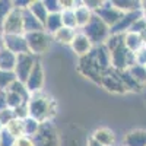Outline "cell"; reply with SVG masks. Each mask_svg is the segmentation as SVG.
Wrapping results in <instances>:
<instances>
[{"label":"cell","mask_w":146,"mask_h":146,"mask_svg":"<svg viewBox=\"0 0 146 146\" xmlns=\"http://www.w3.org/2000/svg\"><path fill=\"white\" fill-rule=\"evenodd\" d=\"M28 107H29V117L40 121L41 124L53 121L58 110L56 100L45 92L32 94L28 100Z\"/></svg>","instance_id":"1"},{"label":"cell","mask_w":146,"mask_h":146,"mask_svg":"<svg viewBox=\"0 0 146 146\" xmlns=\"http://www.w3.org/2000/svg\"><path fill=\"white\" fill-rule=\"evenodd\" d=\"M80 32H83L85 35H86L88 38H89V41H91V42L94 44V47H95V45H102V44H105V41L108 40L110 34H111V28H110L102 19H100L98 16L94 13L92 19L88 22L86 27L82 28Z\"/></svg>","instance_id":"2"},{"label":"cell","mask_w":146,"mask_h":146,"mask_svg":"<svg viewBox=\"0 0 146 146\" xmlns=\"http://www.w3.org/2000/svg\"><path fill=\"white\" fill-rule=\"evenodd\" d=\"M78 70H79V73H82L85 78L91 79L92 82L98 83V85L101 83V79L105 75V72L100 67L98 62H96V58H95L94 48H92V51L89 54L83 56V57H79Z\"/></svg>","instance_id":"3"},{"label":"cell","mask_w":146,"mask_h":146,"mask_svg":"<svg viewBox=\"0 0 146 146\" xmlns=\"http://www.w3.org/2000/svg\"><path fill=\"white\" fill-rule=\"evenodd\" d=\"M25 38L28 42V48L29 53L36 56H42L48 51L51 44V35L45 32V31H40V32H31V34H25Z\"/></svg>","instance_id":"4"},{"label":"cell","mask_w":146,"mask_h":146,"mask_svg":"<svg viewBox=\"0 0 146 146\" xmlns=\"http://www.w3.org/2000/svg\"><path fill=\"white\" fill-rule=\"evenodd\" d=\"M0 32L3 35H23V19H22V9H18L13 6L7 16L5 18Z\"/></svg>","instance_id":"5"},{"label":"cell","mask_w":146,"mask_h":146,"mask_svg":"<svg viewBox=\"0 0 146 146\" xmlns=\"http://www.w3.org/2000/svg\"><path fill=\"white\" fill-rule=\"evenodd\" d=\"M60 135L53 121L42 123L38 133L34 136L35 146H60Z\"/></svg>","instance_id":"6"},{"label":"cell","mask_w":146,"mask_h":146,"mask_svg":"<svg viewBox=\"0 0 146 146\" xmlns=\"http://www.w3.org/2000/svg\"><path fill=\"white\" fill-rule=\"evenodd\" d=\"M110 56H111V67L115 70H126L136 64L135 53L129 51L126 45L117 48L113 53H110Z\"/></svg>","instance_id":"7"},{"label":"cell","mask_w":146,"mask_h":146,"mask_svg":"<svg viewBox=\"0 0 146 146\" xmlns=\"http://www.w3.org/2000/svg\"><path fill=\"white\" fill-rule=\"evenodd\" d=\"M36 62V57L31 53H23V54H18L16 57V66H15V76L19 82L25 83L31 70L34 69V64Z\"/></svg>","instance_id":"8"},{"label":"cell","mask_w":146,"mask_h":146,"mask_svg":"<svg viewBox=\"0 0 146 146\" xmlns=\"http://www.w3.org/2000/svg\"><path fill=\"white\" fill-rule=\"evenodd\" d=\"M44 80H45V73H44V67L42 63L36 58V62L34 64V69L31 70L29 76L25 82V86L29 92V95L32 94H38L42 92V86H44Z\"/></svg>","instance_id":"9"},{"label":"cell","mask_w":146,"mask_h":146,"mask_svg":"<svg viewBox=\"0 0 146 146\" xmlns=\"http://www.w3.org/2000/svg\"><path fill=\"white\" fill-rule=\"evenodd\" d=\"M95 15L98 16L100 19H102L110 28H113L115 23H117L121 18H123L124 13H123V12H120L115 6H113L111 2H104L102 7H101L100 10H96Z\"/></svg>","instance_id":"10"},{"label":"cell","mask_w":146,"mask_h":146,"mask_svg":"<svg viewBox=\"0 0 146 146\" xmlns=\"http://www.w3.org/2000/svg\"><path fill=\"white\" fill-rule=\"evenodd\" d=\"M3 45L6 50L12 51L13 54H23V53H29L28 42L23 35H3Z\"/></svg>","instance_id":"11"},{"label":"cell","mask_w":146,"mask_h":146,"mask_svg":"<svg viewBox=\"0 0 146 146\" xmlns=\"http://www.w3.org/2000/svg\"><path fill=\"white\" fill-rule=\"evenodd\" d=\"M100 85L104 89H107L108 92H113V94H126L127 92V89L124 88V85L121 83V80L115 75V72H114L113 67L110 69L108 72H105V75L102 76Z\"/></svg>","instance_id":"12"},{"label":"cell","mask_w":146,"mask_h":146,"mask_svg":"<svg viewBox=\"0 0 146 146\" xmlns=\"http://www.w3.org/2000/svg\"><path fill=\"white\" fill-rule=\"evenodd\" d=\"M143 18V12L142 10H136V12H129V13H124L123 18H121L115 25L111 28V34H126L130 31V28L133 27L137 19Z\"/></svg>","instance_id":"13"},{"label":"cell","mask_w":146,"mask_h":146,"mask_svg":"<svg viewBox=\"0 0 146 146\" xmlns=\"http://www.w3.org/2000/svg\"><path fill=\"white\" fill-rule=\"evenodd\" d=\"M70 47H72L73 53H75L76 56L83 57V56H86V54H89V53L92 51L94 44L89 41V38H88V36L85 35L83 32H78V34L75 35V38H73Z\"/></svg>","instance_id":"14"},{"label":"cell","mask_w":146,"mask_h":146,"mask_svg":"<svg viewBox=\"0 0 146 146\" xmlns=\"http://www.w3.org/2000/svg\"><path fill=\"white\" fill-rule=\"evenodd\" d=\"M79 127H70L66 135L60 139V146H86V137Z\"/></svg>","instance_id":"15"},{"label":"cell","mask_w":146,"mask_h":146,"mask_svg":"<svg viewBox=\"0 0 146 146\" xmlns=\"http://www.w3.org/2000/svg\"><path fill=\"white\" fill-rule=\"evenodd\" d=\"M91 136L96 142H100L102 146H114L117 143L115 133L111 129H108V127H98V129H95L91 133Z\"/></svg>","instance_id":"16"},{"label":"cell","mask_w":146,"mask_h":146,"mask_svg":"<svg viewBox=\"0 0 146 146\" xmlns=\"http://www.w3.org/2000/svg\"><path fill=\"white\" fill-rule=\"evenodd\" d=\"M22 19H23V32H25V34L45 31L44 29V25L31 13L28 7L27 9H22Z\"/></svg>","instance_id":"17"},{"label":"cell","mask_w":146,"mask_h":146,"mask_svg":"<svg viewBox=\"0 0 146 146\" xmlns=\"http://www.w3.org/2000/svg\"><path fill=\"white\" fill-rule=\"evenodd\" d=\"M75 18H76V23H78V28H83L88 25V22L92 19L94 16V12H91L86 6L83 5V2H75Z\"/></svg>","instance_id":"18"},{"label":"cell","mask_w":146,"mask_h":146,"mask_svg":"<svg viewBox=\"0 0 146 146\" xmlns=\"http://www.w3.org/2000/svg\"><path fill=\"white\" fill-rule=\"evenodd\" d=\"M124 146H146V130L135 129L126 133L123 139Z\"/></svg>","instance_id":"19"},{"label":"cell","mask_w":146,"mask_h":146,"mask_svg":"<svg viewBox=\"0 0 146 146\" xmlns=\"http://www.w3.org/2000/svg\"><path fill=\"white\" fill-rule=\"evenodd\" d=\"M114 72H115V75L118 76V79L121 80V83L124 85V88L127 89V92L129 91L130 92H140L142 91V85H139L135 79H133L129 69H126V70H115L114 69Z\"/></svg>","instance_id":"20"},{"label":"cell","mask_w":146,"mask_h":146,"mask_svg":"<svg viewBox=\"0 0 146 146\" xmlns=\"http://www.w3.org/2000/svg\"><path fill=\"white\" fill-rule=\"evenodd\" d=\"M78 34L76 29H72V28H60L57 32H54L51 35V38L57 42V44H62V45H70L73 38H75V35Z\"/></svg>","instance_id":"21"},{"label":"cell","mask_w":146,"mask_h":146,"mask_svg":"<svg viewBox=\"0 0 146 146\" xmlns=\"http://www.w3.org/2000/svg\"><path fill=\"white\" fill-rule=\"evenodd\" d=\"M124 45L127 47V50L131 53H137L139 50L145 47V41L139 34L135 32H126L124 34Z\"/></svg>","instance_id":"22"},{"label":"cell","mask_w":146,"mask_h":146,"mask_svg":"<svg viewBox=\"0 0 146 146\" xmlns=\"http://www.w3.org/2000/svg\"><path fill=\"white\" fill-rule=\"evenodd\" d=\"M16 54H13L12 51L2 48L0 50V70L5 72H13L15 66H16Z\"/></svg>","instance_id":"23"},{"label":"cell","mask_w":146,"mask_h":146,"mask_svg":"<svg viewBox=\"0 0 146 146\" xmlns=\"http://www.w3.org/2000/svg\"><path fill=\"white\" fill-rule=\"evenodd\" d=\"M28 9H29L31 13L44 25L47 18H48V15H50V13H48V10H47V7H45V5H44V0H34V2L29 3Z\"/></svg>","instance_id":"24"},{"label":"cell","mask_w":146,"mask_h":146,"mask_svg":"<svg viewBox=\"0 0 146 146\" xmlns=\"http://www.w3.org/2000/svg\"><path fill=\"white\" fill-rule=\"evenodd\" d=\"M60 28H63V21H62V12L58 13H50L44 23V29L45 32H48L50 35H53L54 32H57Z\"/></svg>","instance_id":"25"},{"label":"cell","mask_w":146,"mask_h":146,"mask_svg":"<svg viewBox=\"0 0 146 146\" xmlns=\"http://www.w3.org/2000/svg\"><path fill=\"white\" fill-rule=\"evenodd\" d=\"M111 3H113V6H115L120 12H123V13L142 10L140 2H136V0H111Z\"/></svg>","instance_id":"26"},{"label":"cell","mask_w":146,"mask_h":146,"mask_svg":"<svg viewBox=\"0 0 146 146\" xmlns=\"http://www.w3.org/2000/svg\"><path fill=\"white\" fill-rule=\"evenodd\" d=\"M104 45L107 47V50L110 53H113L114 50L124 45V34H110L108 40L105 41Z\"/></svg>","instance_id":"27"},{"label":"cell","mask_w":146,"mask_h":146,"mask_svg":"<svg viewBox=\"0 0 146 146\" xmlns=\"http://www.w3.org/2000/svg\"><path fill=\"white\" fill-rule=\"evenodd\" d=\"M12 136L15 139H19L22 136H25V129H23V120H19V118H15L13 121H10V123L5 127Z\"/></svg>","instance_id":"28"},{"label":"cell","mask_w":146,"mask_h":146,"mask_svg":"<svg viewBox=\"0 0 146 146\" xmlns=\"http://www.w3.org/2000/svg\"><path fill=\"white\" fill-rule=\"evenodd\" d=\"M5 101H6V107L15 110L16 107H19L23 102H28L27 100H23L21 95L12 92V91H5Z\"/></svg>","instance_id":"29"},{"label":"cell","mask_w":146,"mask_h":146,"mask_svg":"<svg viewBox=\"0 0 146 146\" xmlns=\"http://www.w3.org/2000/svg\"><path fill=\"white\" fill-rule=\"evenodd\" d=\"M40 127H41V123H40V121H36L35 118H32V117H28L27 120H23L25 136H31V137H34L36 133H38Z\"/></svg>","instance_id":"30"},{"label":"cell","mask_w":146,"mask_h":146,"mask_svg":"<svg viewBox=\"0 0 146 146\" xmlns=\"http://www.w3.org/2000/svg\"><path fill=\"white\" fill-rule=\"evenodd\" d=\"M16 79L15 73L13 72H5V70H0V91L5 92L9 89V86L13 83Z\"/></svg>","instance_id":"31"},{"label":"cell","mask_w":146,"mask_h":146,"mask_svg":"<svg viewBox=\"0 0 146 146\" xmlns=\"http://www.w3.org/2000/svg\"><path fill=\"white\" fill-rule=\"evenodd\" d=\"M129 72H130V75L133 76V79H135L139 85L143 86V83H146V67L145 66L135 64L133 67L129 69Z\"/></svg>","instance_id":"32"},{"label":"cell","mask_w":146,"mask_h":146,"mask_svg":"<svg viewBox=\"0 0 146 146\" xmlns=\"http://www.w3.org/2000/svg\"><path fill=\"white\" fill-rule=\"evenodd\" d=\"M62 21H63V27L72 28V29H78V23H76L75 12L73 10H63L62 12Z\"/></svg>","instance_id":"33"},{"label":"cell","mask_w":146,"mask_h":146,"mask_svg":"<svg viewBox=\"0 0 146 146\" xmlns=\"http://www.w3.org/2000/svg\"><path fill=\"white\" fill-rule=\"evenodd\" d=\"M7 91H12V92H15V94H18V95H21L23 100H29V92H28V89H27V86H25V83H22V82H19V80H15L13 83L9 86V89Z\"/></svg>","instance_id":"34"},{"label":"cell","mask_w":146,"mask_h":146,"mask_svg":"<svg viewBox=\"0 0 146 146\" xmlns=\"http://www.w3.org/2000/svg\"><path fill=\"white\" fill-rule=\"evenodd\" d=\"M16 117H15V113L13 110L9 108V107H5L0 110V124H2L3 127H6L10 121H13Z\"/></svg>","instance_id":"35"},{"label":"cell","mask_w":146,"mask_h":146,"mask_svg":"<svg viewBox=\"0 0 146 146\" xmlns=\"http://www.w3.org/2000/svg\"><path fill=\"white\" fill-rule=\"evenodd\" d=\"M15 142L16 139L3 127V130L0 131V146H15Z\"/></svg>","instance_id":"36"},{"label":"cell","mask_w":146,"mask_h":146,"mask_svg":"<svg viewBox=\"0 0 146 146\" xmlns=\"http://www.w3.org/2000/svg\"><path fill=\"white\" fill-rule=\"evenodd\" d=\"M13 113H15V117L19 118V120H27L29 117V107H28V102H23L21 104L19 107H16L13 110Z\"/></svg>","instance_id":"37"},{"label":"cell","mask_w":146,"mask_h":146,"mask_svg":"<svg viewBox=\"0 0 146 146\" xmlns=\"http://www.w3.org/2000/svg\"><path fill=\"white\" fill-rule=\"evenodd\" d=\"M13 9V3L12 2H6V0H0V27L5 21V18L7 16V13Z\"/></svg>","instance_id":"38"},{"label":"cell","mask_w":146,"mask_h":146,"mask_svg":"<svg viewBox=\"0 0 146 146\" xmlns=\"http://www.w3.org/2000/svg\"><path fill=\"white\" fill-rule=\"evenodd\" d=\"M129 32H135V34H139V35H143L146 32V19L145 18H140L137 19L135 23H133V27L130 28Z\"/></svg>","instance_id":"39"},{"label":"cell","mask_w":146,"mask_h":146,"mask_svg":"<svg viewBox=\"0 0 146 146\" xmlns=\"http://www.w3.org/2000/svg\"><path fill=\"white\" fill-rule=\"evenodd\" d=\"M44 5L48 10V13H58V12H62L58 0H44Z\"/></svg>","instance_id":"40"},{"label":"cell","mask_w":146,"mask_h":146,"mask_svg":"<svg viewBox=\"0 0 146 146\" xmlns=\"http://www.w3.org/2000/svg\"><path fill=\"white\" fill-rule=\"evenodd\" d=\"M83 5L86 6L91 12H94V13H95L96 10H100L102 7L104 2H102V0H83Z\"/></svg>","instance_id":"41"},{"label":"cell","mask_w":146,"mask_h":146,"mask_svg":"<svg viewBox=\"0 0 146 146\" xmlns=\"http://www.w3.org/2000/svg\"><path fill=\"white\" fill-rule=\"evenodd\" d=\"M15 146H35V142H34V137L31 136H22L16 139Z\"/></svg>","instance_id":"42"},{"label":"cell","mask_w":146,"mask_h":146,"mask_svg":"<svg viewBox=\"0 0 146 146\" xmlns=\"http://www.w3.org/2000/svg\"><path fill=\"white\" fill-rule=\"evenodd\" d=\"M135 56H136V64L146 66V47H143L142 50L135 53Z\"/></svg>","instance_id":"43"},{"label":"cell","mask_w":146,"mask_h":146,"mask_svg":"<svg viewBox=\"0 0 146 146\" xmlns=\"http://www.w3.org/2000/svg\"><path fill=\"white\" fill-rule=\"evenodd\" d=\"M60 9L63 10H73L75 9V0H58Z\"/></svg>","instance_id":"44"},{"label":"cell","mask_w":146,"mask_h":146,"mask_svg":"<svg viewBox=\"0 0 146 146\" xmlns=\"http://www.w3.org/2000/svg\"><path fill=\"white\" fill-rule=\"evenodd\" d=\"M12 3H13V6L18 7V9H27L31 2L29 0H18V2H12Z\"/></svg>","instance_id":"45"},{"label":"cell","mask_w":146,"mask_h":146,"mask_svg":"<svg viewBox=\"0 0 146 146\" xmlns=\"http://www.w3.org/2000/svg\"><path fill=\"white\" fill-rule=\"evenodd\" d=\"M86 146H102V145H101L100 142H96V140L89 135V136L86 137Z\"/></svg>","instance_id":"46"},{"label":"cell","mask_w":146,"mask_h":146,"mask_svg":"<svg viewBox=\"0 0 146 146\" xmlns=\"http://www.w3.org/2000/svg\"><path fill=\"white\" fill-rule=\"evenodd\" d=\"M140 7H142V12H146V0L140 2Z\"/></svg>","instance_id":"47"},{"label":"cell","mask_w":146,"mask_h":146,"mask_svg":"<svg viewBox=\"0 0 146 146\" xmlns=\"http://www.w3.org/2000/svg\"><path fill=\"white\" fill-rule=\"evenodd\" d=\"M2 48H5V45H3V34L0 32V50H2Z\"/></svg>","instance_id":"48"},{"label":"cell","mask_w":146,"mask_h":146,"mask_svg":"<svg viewBox=\"0 0 146 146\" xmlns=\"http://www.w3.org/2000/svg\"><path fill=\"white\" fill-rule=\"evenodd\" d=\"M143 18L146 19V12H143Z\"/></svg>","instance_id":"49"},{"label":"cell","mask_w":146,"mask_h":146,"mask_svg":"<svg viewBox=\"0 0 146 146\" xmlns=\"http://www.w3.org/2000/svg\"><path fill=\"white\" fill-rule=\"evenodd\" d=\"M2 130H3V126H2V124H0V131H2Z\"/></svg>","instance_id":"50"},{"label":"cell","mask_w":146,"mask_h":146,"mask_svg":"<svg viewBox=\"0 0 146 146\" xmlns=\"http://www.w3.org/2000/svg\"><path fill=\"white\" fill-rule=\"evenodd\" d=\"M0 92H2V91H0Z\"/></svg>","instance_id":"51"},{"label":"cell","mask_w":146,"mask_h":146,"mask_svg":"<svg viewBox=\"0 0 146 146\" xmlns=\"http://www.w3.org/2000/svg\"><path fill=\"white\" fill-rule=\"evenodd\" d=\"M145 67H146V66H145Z\"/></svg>","instance_id":"52"},{"label":"cell","mask_w":146,"mask_h":146,"mask_svg":"<svg viewBox=\"0 0 146 146\" xmlns=\"http://www.w3.org/2000/svg\"><path fill=\"white\" fill-rule=\"evenodd\" d=\"M123 146H124V145H123Z\"/></svg>","instance_id":"53"}]
</instances>
